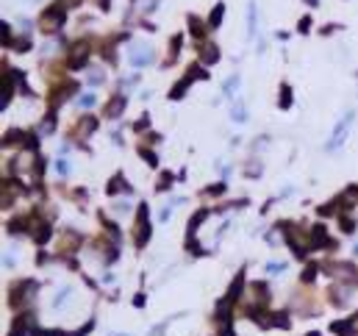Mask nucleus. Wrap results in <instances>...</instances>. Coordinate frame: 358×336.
Here are the masks:
<instances>
[{"instance_id": "nucleus-3", "label": "nucleus", "mask_w": 358, "mask_h": 336, "mask_svg": "<svg viewBox=\"0 0 358 336\" xmlns=\"http://www.w3.org/2000/svg\"><path fill=\"white\" fill-rule=\"evenodd\" d=\"M236 86H239V75H234L231 81H225V95H228V97H234Z\"/></svg>"}, {"instance_id": "nucleus-1", "label": "nucleus", "mask_w": 358, "mask_h": 336, "mask_svg": "<svg viewBox=\"0 0 358 336\" xmlns=\"http://www.w3.org/2000/svg\"><path fill=\"white\" fill-rule=\"evenodd\" d=\"M350 123H353V114H347L342 123L336 125V131H333V142H331V148H339V145L345 142V136H347V128H350Z\"/></svg>"}, {"instance_id": "nucleus-4", "label": "nucleus", "mask_w": 358, "mask_h": 336, "mask_svg": "<svg viewBox=\"0 0 358 336\" xmlns=\"http://www.w3.org/2000/svg\"><path fill=\"white\" fill-rule=\"evenodd\" d=\"M247 22H250V36L255 33V3H250V11H247Z\"/></svg>"}, {"instance_id": "nucleus-7", "label": "nucleus", "mask_w": 358, "mask_h": 336, "mask_svg": "<svg viewBox=\"0 0 358 336\" xmlns=\"http://www.w3.org/2000/svg\"><path fill=\"white\" fill-rule=\"evenodd\" d=\"M92 103H95V97H92V95H84L78 100V106H92Z\"/></svg>"}, {"instance_id": "nucleus-2", "label": "nucleus", "mask_w": 358, "mask_h": 336, "mask_svg": "<svg viewBox=\"0 0 358 336\" xmlns=\"http://www.w3.org/2000/svg\"><path fill=\"white\" fill-rule=\"evenodd\" d=\"M130 61H133V67L150 64V61H153V50H150V47H133V53H130Z\"/></svg>"}, {"instance_id": "nucleus-5", "label": "nucleus", "mask_w": 358, "mask_h": 336, "mask_svg": "<svg viewBox=\"0 0 358 336\" xmlns=\"http://www.w3.org/2000/svg\"><path fill=\"white\" fill-rule=\"evenodd\" d=\"M234 120H236V123H241V120H244V106H241V103L234 106Z\"/></svg>"}, {"instance_id": "nucleus-6", "label": "nucleus", "mask_w": 358, "mask_h": 336, "mask_svg": "<svg viewBox=\"0 0 358 336\" xmlns=\"http://www.w3.org/2000/svg\"><path fill=\"white\" fill-rule=\"evenodd\" d=\"M220 17H222V3L214 8V14H211V25H217V22H220Z\"/></svg>"}]
</instances>
